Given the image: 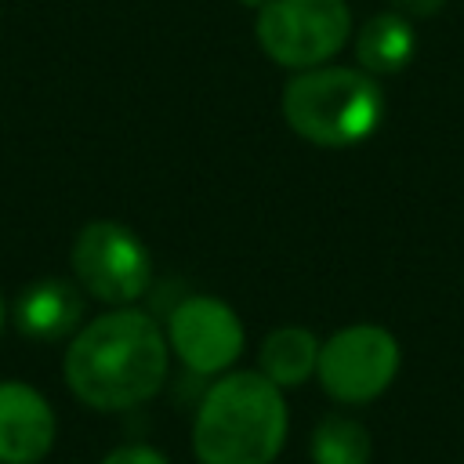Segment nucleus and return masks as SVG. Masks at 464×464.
<instances>
[{
    "label": "nucleus",
    "mask_w": 464,
    "mask_h": 464,
    "mask_svg": "<svg viewBox=\"0 0 464 464\" xmlns=\"http://www.w3.org/2000/svg\"><path fill=\"white\" fill-rule=\"evenodd\" d=\"M413 51H417L413 18H406L399 11L370 14L362 22V29L355 33V58H359V69H366L370 76L402 72L413 62Z\"/></svg>",
    "instance_id": "10"
},
{
    "label": "nucleus",
    "mask_w": 464,
    "mask_h": 464,
    "mask_svg": "<svg viewBox=\"0 0 464 464\" xmlns=\"http://www.w3.org/2000/svg\"><path fill=\"white\" fill-rule=\"evenodd\" d=\"M76 283L102 304H134L152 283L149 246L120 221H87L69 250Z\"/></svg>",
    "instance_id": "6"
},
{
    "label": "nucleus",
    "mask_w": 464,
    "mask_h": 464,
    "mask_svg": "<svg viewBox=\"0 0 464 464\" xmlns=\"http://www.w3.org/2000/svg\"><path fill=\"white\" fill-rule=\"evenodd\" d=\"M286 431L283 388L261 370H225L196 406L192 453L199 464H272Z\"/></svg>",
    "instance_id": "2"
},
{
    "label": "nucleus",
    "mask_w": 464,
    "mask_h": 464,
    "mask_svg": "<svg viewBox=\"0 0 464 464\" xmlns=\"http://www.w3.org/2000/svg\"><path fill=\"white\" fill-rule=\"evenodd\" d=\"M58 439V417L40 388L0 381V464H40Z\"/></svg>",
    "instance_id": "8"
},
{
    "label": "nucleus",
    "mask_w": 464,
    "mask_h": 464,
    "mask_svg": "<svg viewBox=\"0 0 464 464\" xmlns=\"http://www.w3.org/2000/svg\"><path fill=\"white\" fill-rule=\"evenodd\" d=\"M0 330H4V297H0Z\"/></svg>",
    "instance_id": "16"
},
{
    "label": "nucleus",
    "mask_w": 464,
    "mask_h": 464,
    "mask_svg": "<svg viewBox=\"0 0 464 464\" xmlns=\"http://www.w3.org/2000/svg\"><path fill=\"white\" fill-rule=\"evenodd\" d=\"M308 453H312V464H370L373 439L355 417L326 413L312 428Z\"/></svg>",
    "instance_id": "12"
},
{
    "label": "nucleus",
    "mask_w": 464,
    "mask_h": 464,
    "mask_svg": "<svg viewBox=\"0 0 464 464\" xmlns=\"http://www.w3.org/2000/svg\"><path fill=\"white\" fill-rule=\"evenodd\" d=\"M257 47L283 69H312L330 62L352 36L344 0H268L254 18Z\"/></svg>",
    "instance_id": "4"
},
{
    "label": "nucleus",
    "mask_w": 464,
    "mask_h": 464,
    "mask_svg": "<svg viewBox=\"0 0 464 464\" xmlns=\"http://www.w3.org/2000/svg\"><path fill=\"white\" fill-rule=\"evenodd\" d=\"M286 127L323 149H348L366 141L384 120V91L377 76L348 65L297 69L279 98Z\"/></svg>",
    "instance_id": "3"
},
{
    "label": "nucleus",
    "mask_w": 464,
    "mask_h": 464,
    "mask_svg": "<svg viewBox=\"0 0 464 464\" xmlns=\"http://www.w3.org/2000/svg\"><path fill=\"white\" fill-rule=\"evenodd\" d=\"M14 326L29 341H65L83 326V294L69 279L47 276L29 283L14 301Z\"/></svg>",
    "instance_id": "9"
},
{
    "label": "nucleus",
    "mask_w": 464,
    "mask_h": 464,
    "mask_svg": "<svg viewBox=\"0 0 464 464\" xmlns=\"http://www.w3.org/2000/svg\"><path fill=\"white\" fill-rule=\"evenodd\" d=\"M319 337L308 326H276L257 348V370L276 388H297L315 373Z\"/></svg>",
    "instance_id": "11"
},
{
    "label": "nucleus",
    "mask_w": 464,
    "mask_h": 464,
    "mask_svg": "<svg viewBox=\"0 0 464 464\" xmlns=\"http://www.w3.org/2000/svg\"><path fill=\"white\" fill-rule=\"evenodd\" d=\"M239 4H243V7H250V11H261L268 0H239Z\"/></svg>",
    "instance_id": "15"
},
{
    "label": "nucleus",
    "mask_w": 464,
    "mask_h": 464,
    "mask_svg": "<svg viewBox=\"0 0 464 464\" xmlns=\"http://www.w3.org/2000/svg\"><path fill=\"white\" fill-rule=\"evenodd\" d=\"M399 362H402V352L392 330L377 323H352L334 330L319 344L315 377L334 402L362 406L381 399L392 388Z\"/></svg>",
    "instance_id": "5"
},
{
    "label": "nucleus",
    "mask_w": 464,
    "mask_h": 464,
    "mask_svg": "<svg viewBox=\"0 0 464 464\" xmlns=\"http://www.w3.org/2000/svg\"><path fill=\"white\" fill-rule=\"evenodd\" d=\"M167 344L170 352L199 377H221L243 355V319L210 294L181 297L167 315Z\"/></svg>",
    "instance_id": "7"
},
{
    "label": "nucleus",
    "mask_w": 464,
    "mask_h": 464,
    "mask_svg": "<svg viewBox=\"0 0 464 464\" xmlns=\"http://www.w3.org/2000/svg\"><path fill=\"white\" fill-rule=\"evenodd\" d=\"M62 370L69 392L83 406L120 413L149 402L163 388L170 344L149 312L116 304L69 337Z\"/></svg>",
    "instance_id": "1"
},
{
    "label": "nucleus",
    "mask_w": 464,
    "mask_h": 464,
    "mask_svg": "<svg viewBox=\"0 0 464 464\" xmlns=\"http://www.w3.org/2000/svg\"><path fill=\"white\" fill-rule=\"evenodd\" d=\"M102 464H170L160 450L145 446V442H130V446H116L102 457Z\"/></svg>",
    "instance_id": "13"
},
{
    "label": "nucleus",
    "mask_w": 464,
    "mask_h": 464,
    "mask_svg": "<svg viewBox=\"0 0 464 464\" xmlns=\"http://www.w3.org/2000/svg\"><path fill=\"white\" fill-rule=\"evenodd\" d=\"M388 4H392V11H399L406 18H431L446 7V0H388Z\"/></svg>",
    "instance_id": "14"
}]
</instances>
